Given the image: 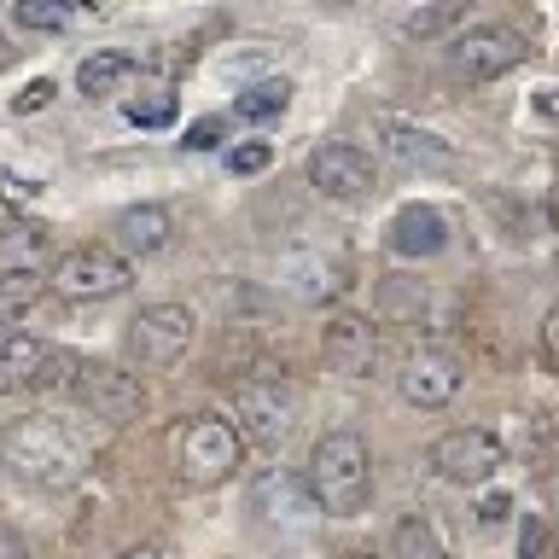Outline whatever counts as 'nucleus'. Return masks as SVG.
Segmentation results:
<instances>
[{
    "mask_svg": "<svg viewBox=\"0 0 559 559\" xmlns=\"http://www.w3.org/2000/svg\"><path fill=\"white\" fill-rule=\"evenodd\" d=\"M0 466L29 489H64L87 472V443L70 419L29 414V419H12L0 431Z\"/></svg>",
    "mask_w": 559,
    "mask_h": 559,
    "instance_id": "nucleus-1",
    "label": "nucleus"
},
{
    "mask_svg": "<svg viewBox=\"0 0 559 559\" xmlns=\"http://www.w3.org/2000/svg\"><path fill=\"white\" fill-rule=\"evenodd\" d=\"M304 484L326 519H356L373 501V454H367V443L356 431H326L309 449Z\"/></svg>",
    "mask_w": 559,
    "mask_h": 559,
    "instance_id": "nucleus-2",
    "label": "nucleus"
},
{
    "mask_svg": "<svg viewBox=\"0 0 559 559\" xmlns=\"http://www.w3.org/2000/svg\"><path fill=\"white\" fill-rule=\"evenodd\" d=\"M245 461V437L234 431V419L222 414H192L175 431V478L187 489H216L239 472Z\"/></svg>",
    "mask_w": 559,
    "mask_h": 559,
    "instance_id": "nucleus-3",
    "label": "nucleus"
},
{
    "mask_svg": "<svg viewBox=\"0 0 559 559\" xmlns=\"http://www.w3.org/2000/svg\"><path fill=\"white\" fill-rule=\"evenodd\" d=\"M297 408H304V396H297V384L280 379V373H257V379L234 384V431L257 449L286 443L292 426H297Z\"/></svg>",
    "mask_w": 559,
    "mask_h": 559,
    "instance_id": "nucleus-4",
    "label": "nucleus"
},
{
    "mask_svg": "<svg viewBox=\"0 0 559 559\" xmlns=\"http://www.w3.org/2000/svg\"><path fill=\"white\" fill-rule=\"evenodd\" d=\"M47 286L70 304H99V297H122L134 286V262L117 245H76V251L59 257Z\"/></svg>",
    "mask_w": 559,
    "mask_h": 559,
    "instance_id": "nucleus-5",
    "label": "nucleus"
},
{
    "mask_svg": "<svg viewBox=\"0 0 559 559\" xmlns=\"http://www.w3.org/2000/svg\"><path fill=\"white\" fill-rule=\"evenodd\" d=\"M507 466V443L484 426H461V431H443L431 443V472L443 484H461V489H484L496 472Z\"/></svg>",
    "mask_w": 559,
    "mask_h": 559,
    "instance_id": "nucleus-6",
    "label": "nucleus"
},
{
    "mask_svg": "<svg viewBox=\"0 0 559 559\" xmlns=\"http://www.w3.org/2000/svg\"><path fill=\"white\" fill-rule=\"evenodd\" d=\"M192 338H199V321H192L187 304H146L129 321V356L140 367H169L181 361Z\"/></svg>",
    "mask_w": 559,
    "mask_h": 559,
    "instance_id": "nucleus-7",
    "label": "nucleus"
},
{
    "mask_svg": "<svg viewBox=\"0 0 559 559\" xmlns=\"http://www.w3.org/2000/svg\"><path fill=\"white\" fill-rule=\"evenodd\" d=\"M70 391H76L82 408H94V419L105 426H129V419L146 414V384L134 373H122L111 361H82L76 379H70Z\"/></svg>",
    "mask_w": 559,
    "mask_h": 559,
    "instance_id": "nucleus-8",
    "label": "nucleus"
},
{
    "mask_svg": "<svg viewBox=\"0 0 559 559\" xmlns=\"http://www.w3.org/2000/svg\"><path fill=\"white\" fill-rule=\"evenodd\" d=\"M519 64H524V35L507 24H478V29L454 35V47H449V70L466 82H496Z\"/></svg>",
    "mask_w": 559,
    "mask_h": 559,
    "instance_id": "nucleus-9",
    "label": "nucleus"
},
{
    "mask_svg": "<svg viewBox=\"0 0 559 559\" xmlns=\"http://www.w3.org/2000/svg\"><path fill=\"white\" fill-rule=\"evenodd\" d=\"M309 187L326 192V199H338V204H361V199H373L379 175H373V157H367L361 146L326 140V146L309 152Z\"/></svg>",
    "mask_w": 559,
    "mask_h": 559,
    "instance_id": "nucleus-10",
    "label": "nucleus"
},
{
    "mask_svg": "<svg viewBox=\"0 0 559 559\" xmlns=\"http://www.w3.org/2000/svg\"><path fill=\"white\" fill-rule=\"evenodd\" d=\"M396 391H402L408 408H426V414L449 408L454 391H461V361H454L449 349H437V344H419L396 367Z\"/></svg>",
    "mask_w": 559,
    "mask_h": 559,
    "instance_id": "nucleus-11",
    "label": "nucleus"
},
{
    "mask_svg": "<svg viewBox=\"0 0 559 559\" xmlns=\"http://www.w3.org/2000/svg\"><path fill=\"white\" fill-rule=\"evenodd\" d=\"M280 286H286L297 304H326V297H338L349 286V257L338 245H309V251H292L280 262Z\"/></svg>",
    "mask_w": 559,
    "mask_h": 559,
    "instance_id": "nucleus-12",
    "label": "nucleus"
},
{
    "mask_svg": "<svg viewBox=\"0 0 559 559\" xmlns=\"http://www.w3.org/2000/svg\"><path fill=\"white\" fill-rule=\"evenodd\" d=\"M321 349H326V361L338 367L344 379H373L379 373V356H384L379 326L361 321V314H338V321H326Z\"/></svg>",
    "mask_w": 559,
    "mask_h": 559,
    "instance_id": "nucleus-13",
    "label": "nucleus"
},
{
    "mask_svg": "<svg viewBox=\"0 0 559 559\" xmlns=\"http://www.w3.org/2000/svg\"><path fill=\"white\" fill-rule=\"evenodd\" d=\"M251 507L269 524H286V531H309L314 519H321V507H314V496H309V484L297 478V472H262L257 478V489H251Z\"/></svg>",
    "mask_w": 559,
    "mask_h": 559,
    "instance_id": "nucleus-14",
    "label": "nucleus"
},
{
    "mask_svg": "<svg viewBox=\"0 0 559 559\" xmlns=\"http://www.w3.org/2000/svg\"><path fill=\"white\" fill-rule=\"evenodd\" d=\"M379 140H384V152H391L396 164H408V169H449V164H454V146H449V140L431 134V129H419V122L379 117Z\"/></svg>",
    "mask_w": 559,
    "mask_h": 559,
    "instance_id": "nucleus-15",
    "label": "nucleus"
},
{
    "mask_svg": "<svg viewBox=\"0 0 559 559\" xmlns=\"http://www.w3.org/2000/svg\"><path fill=\"white\" fill-rule=\"evenodd\" d=\"M449 245V216L437 204H402L391 216V251L396 257H437Z\"/></svg>",
    "mask_w": 559,
    "mask_h": 559,
    "instance_id": "nucleus-16",
    "label": "nucleus"
},
{
    "mask_svg": "<svg viewBox=\"0 0 559 559\" xmlns=\"http://www.w3.org/2000/svg\"><path fill=\"white\" fill-rule=\"evenodd\" d=\"M111 234H117L111 245H117L129 262H134V257H157V251L169 245V234H175V216H169L164 204H129V210L117 216Z\"/></svg>",
    "mask_w": 559,
    "mask_h": 559,
    "instance_id": "nucleus-17",
    "label": "nucleus"
},
{
    "mask_svg": "<svg viewBox=\"0 0 559 559\" xmlns=\"http://www.w3.org/2000/svg\"><path fill=\"white\" fill-rule=\"evenodd\" d=\"M47 344L29 338V332H0V396L7 391H29L35 373H41Z\"/></svg>",
    "mask_w": 559,
    "mask_h": 559,
    "instance_id": "nucleus-18",
    "label": "nucleus"
},
{
    "mask_svg": "<svg viewBox=\"0 0 559 559\" xmlns=\"http://www.w3.org/2000/svg\"><path fill=\"white\" fill-rule=\"evenodd\" d=\"M129 76H134V52H111V47L76 64V87H82L87 99H105V94H117V87L129 82Z\"/></svg>",
    "mask_w": 559,
    "mask_h": 559,
    "instance_id": "nucleus-19",
    "label": "nucleus"
},
{
    "mask_svg": "<svg viewBox=\"0 0 559 559\" xmlns=\"http://www.w3.org/2000/svg\"><path fill=\"white\" fill-rule=\"evenodd\" d=\"M41 297H47V280L35 269H7V274H0V326L12 332L35 304H41Z\"/></svg>",
    "mask_w": 559,
    "mask_h": 559,
    "instance_id": "nucleus-20",
    "label": "nucleus"
},
{
    "mask_svg": "<svg viewBox=\"0 0 559 559\" xmlns=\"http://www.w3.org/2000/svg\"><path fill=\"white\" fill-rule=\"evenodd\" d=\"M391 559H454V554H449V542L437 536L431 519L408 513V519L391 531Z\"/></svg>",
    "mask_w": 559,
    "mask_h": 559,
    "instance_id": "nucleus-21",
    "label": "nucleus"
},
{
    "mask_svg": "<svg viewBox=\"0 0 559 559\" xmlns=\"http://www.w3.org/2000/svg\"><path fill=\"white\" fill-rule=\"evenodd\" d=\"M292 105V82L286 76H269V82H251L245 94H234V117L239 122H269Z\"/></svg>",
    "mask_w": 559,
    "mask_h": 559,
    "instance_id": "nucleus-22",
    "label": "nucleus"
},
{
    "mask_svg": "<svg viewBox=\"0 0 559 559\" xmlns=\"http://www.w3.org/2000/svg\"><path fill=\"white\" fill-rule=\"evenodd\" d=\"M461 12H466V0H431V7H419L408 24H402V35H408V41H431V35H443Z\"/></svg>",
    "mask_w": 559,
    "mask_h": 559,
    "instance_id": "nucleus-23",
    "label": "nucleus"
},
{
    "mask_svg": "<svg viewBox=\"0 0 559 559\" xmlns=\"http://www.w3.org/2000/svg\"><path fill=\"white\" fill-rule=\"evenodd\" d=\"M12 17L24 29H35V35H52V29H64L70 0H12Z\"/></svg>",
    "mask_w": 559,
    "mask_h": 559,
    "instance_id": "nucleus-24",
    "label": "nucleus"
},
{
    "mask_svg": "<svg viewBox=\"0 0 559 559\" xmlns=\"http://www.w3.org/2000/svg\"><path fill=\"white\" fill-rule=\"evenodd\" d=\"M122 111H129V122H140V129H164V122H175V94L169 87H146V94H134Z\"/></svg>",
    "mask_w": 559,
    "mask_h": 559,
    "instance_id": "nucleus-25",
    "label": "nucleus"
},
{
    "mask_svg": "<svg viewBox=\"0 0 559 559\" xmlns=\"http://www.w3.org/2000/svg\"><path fill=\"white\" fill-rule=\"evenodd\" d=\"M76 367H82V356H70V349H52V344H47V356H41V373H35V391H70V379H76Z\"/></svg>",
    "mask_w": 559,
    "mask_h": 559,
    "instance_id": "nucleus-26",
    "label": "nucleus"
},
{
    "mask_svg": "<svg viewBox=\"0 0 559 559\" xmlns=\"http://www.w3.org/2000/svg\"><path fill=\"white\" fill-rule=\"evenodd\" d=\"M269 164H274V146H269V140H245V146L227 152V169H234V175H262Z\"/></svg>",
    "mask_w": 559,
    "mask_h": 559,
    "instance_id": "nucleus-27",
    "label": "nucleus"
},
{
    "mask_svg": "<svg viewBox=\"0 0 559 559\" xmlns=\"http://www.w3.org/2000/svg\"><path fill=\"white\" fill-rule=\"evenodd\" d=\"M222 129H227L222 117H199V122L187 129V140H181V146H187V152H210V146L222 140Z\"/></svg>",
    "mask_w": 559,
    "mask_h": 559,
    "instance_id": "nucleus-28",
    "label": "nucleus"
},
{
    "mask_svg": "<svg viewBox=\"0 0 559 559\" xmlns=\"http://www.w3.org/2000/svg\"><path fill=\"white\" fill-rule=\"evenodd\" d=\"M52 94H59V87H52V76H35V82L24 87V94L12 99V111H41V105H47Z\"/></svg>",
    "mask_w": 559,
    "mask_h": 559,
    "instance_id": "nucleus-29",
    "label": "nucleus"
},
{
    "mask_svg": "<svg viewBox=\"0 0 559 559\" xmlns=\"http://www.w3.org/2000/svg\"><path fill=\"white\" fill-rule=\"evenodd\" d=\"M542 356H548V367L559 373V304L548 309V321H542Z\"/></svg>",
    "mask_w": 559,
    "mask_h": 559,
    "instance_id": "nucleus-30",
    "label": "nucleus"
},
{
    "mask_svg": "<svg viewBox=\"0 0 559 559\" xmlns=\"http://www.w3.org/2000/svg\"><path fill=\"white\" fill-rule=\"evenodd\" d=\"M0 559H29L24 536H17V531H7V524H0Z\"/></svg>",
    "mask_w": 559,
    "mask_h": 559,
    "instance_id": "nucleus-31",
    "label": "nucleus"
},
{
    "mask_svg": "<svg viewBox=\"0 0 559 559\" xmlns=\"http://www.w3.org/2000/svg\"><path fill=\"white\" fill-rule=\"evenodd\" d=\"M12 227H17V204L7 199V192H0V239H7V234H12Z\"/></svg>",
    "mask_w": 559,
    "mask_h": 559,
    "instance_id": "nucleus-32",
    "label": "nucleus"
},
{
    "mask_svg": "<svg viewBox=\"0 0 559 559\" xmlns=\"http://www.w3.org/2000/svg\"><path fill=\"white\" fill-rule=\"evenodd\" d=\"M536 111H542V117H559V87H542V94H536Z\"/></svg>",
    "mask_w": 559,
    "mask_h": 559,
    "instance_id": "nucleus-33",
    "label": "nucleus"
},
{
    "mask_svg": "<svg viewBox=\"0 0 559 559\" xmlns=\"http://www.w3.org/2000/svg\"><path fill=\"white\" fill-rule=\"evenodd\" d=\"M122 559H169V554H164V548H129Z\"/></svg>",
    "mask_w": 559,
    "mask_h": 559,
    "instance_id": "nucleus-34",
    "label": "nucleus"
},
{
    "mask_svg": "<svg viewBox=\"0 0 559 559\" xmlns=\"http://www.w3.org/2000/svg\"><path fill=\"white\" fill-rule=\"evenodd\" d=\"M12 59H17V47H12V41H7V35H0V70H7V64H12Z\"/></svg>",
    "mask_w": 559,
    "mask_h": 559,
    "instance_id": "nucleus-35",
    "label": "nucleus"
},
{
    "mask_svg": "<svg viewBox=\"0 0 559 559\" xmlns=\"http://www.w3.org/2000/svg\"><path fill=\"white\" fill-rule=\"evenodd\" d=\"M76 7H105V0H76Z\"/></svg>",
    "mask_w": 559,
    "mask_h": 559,
    "instance_id": "nucleus-36",
    "label": "nucleus"
}]
</instances>
